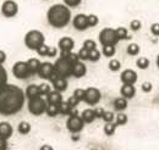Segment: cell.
<instances>
[{"label": "cell", "instance_id": "1", "mask_svg": "<svg viewBox=\"0 0 159 150\" xmlns=\"http://www.w3.org/2000/svg\"><path fill=\"white\" fill-rule=\"evenodd\" d=\"M25 92L20 87L6 83L0 88V113L11 116L20 113L25 105Z\"/></svg>", "mask_w": 159, "mask_h": 150}, {"label": "cell", "instance_id": "2", "mask_svg": "<svg viewBox=\"0 0 159 150\" xmlns=\"http://www.w3.org/2000/svg\"><path fill=\"white\" fill-rule=\"evenodd\" d=\"M47 20L50 26L54 28H64L66 27L71 21V12L70 7L65 4H55L50 6V9L47 12Z\"/></svg>", "mask_w": 159, "mask_h": 150}, {"label": "cell", "instance_id": "3", "mask_svg": "<svg viewBox=\"0 0 159 150\" xmlns=\"http://www.w3.org/2000/svg\"><path fill=\"white\" fill-rule=\"evenodd\" d=\"M72 61L66 55H61L54 64V70L60 77L69 78L70 76H72Z\"/></svg>", "mask_w": 159, "mask_h": 150}, {"label": "cell", "instance_id": "4", "mask_svg": "<svg viewBox=\"0 0 159 150\" xmlns=\"http://www.w3.org/2000/svg\"><path fill=\"white\" fill-rule=\"evenodd\" d=\"M44 42H45L44 34L37 29H32V31L27 32L25 36V44L31 50H37L39 46L44 44Z\"/></svg>", "mask_w": 159, "mask_h": 150}, {"label": "cell", "instance_id": "5", "mask_svg": "<svg viewBox=\"0 0 159 150\" xmlns=\"http://www.w3.org/2000/svg\"><path fill=\"white\" fill-rule=\"evenodd\" d=\"M47 100L42 98V95L33 98V99H28V111L32 113L33 116H40L45 113L47 110Z\"/></svg>", "mask_w": 159, "mask_h": 150}, {"label": "cell", "instance_id": "6", "mask_svg": "<svg viewBox=\"0 0 159 150\" xmlns=\"http://www.w3.org/2000/svg\"><path fill=\"white\" fill-rule=\"evenodd\" d=\"M99 43L102 45H116L119 43L116 29L109 27L103 28L99 33Z\"/></svg>", "mask_w": 159, "mask_h": 150}, {"label": "cell", "instance_id": "7", "mask_svg": "<svg viewBox=\"0 0 159 150\" xmlns=\"http://www.w3.org/2000/svg\"><path fill=\"white\" fill-rule=\"evenodd\" d=\"M12 75L17 79H27L32 76V72L27 65V61H17L12 66Z\"/></svg>", "mask_w": 159, "mask_h": 150}, {"label": "cell", "instance_id": "8", "mask_svg": "<svg viewBox=\"0 0 159 150\" xmlns=\"http://www.w3.org/2000/svg\"><path fill=\"white\" fill-rule=\"evenodd\" d=\"M84 127V121L82 120V117L77 115H70L67 121H66V128L67 131L71 133H80Z\"/></svg>", "mask_w": 159, "mask_h": 150}, {"label": "cell", "instance_id": "9", "mask_svg": "<svg viewBox=\"0 0 159 150\" xmlns=\"http://www.w3.org/2000/svg\"><path fill=\"white\" fill-rule=\"evenodd\" d=\"M100 98H102V93L99 89H97L96 87H89L87 89H84V99L83 101L91 106H94L99 103Z\"/></svg>", "mask_w": 159, "mask_h": 150}, {"label": "cell", "instance_id": "10", "mask_svg": "<svg viewBox=\"0 0 159 150\" xmlns=\"http://www.w3.org/2000/svg\"><path fill=\"white\" fill-rule=\"evenodd\" d=\"M19 12V5L16 1L14 0H5L1 5V14L2 16L7 17V19H11V17H15Z\"/></svg>", "mask_w": 159, "mask_h": 150}, {"label": "cell", "instance_id": "11", "mask_svg": "<svg viewBox=\"0 0 159 150\" xmlns=\"http://www.w3.org/2000/svg\"><path fill=\"white\" fill-rule=\"evenodd\" d=\"M72 24L75 27V29L77 31H86L89 26H88V20H87V15L80 14L77 16H75V19L72 20Z\"/></svg>", "mask_w": 159, "mask_h": 150}, {"label": "cell", "instance_id": "12", "mask_svg": "<svg viewBox=\"0 0 159 150\" xmlns=\"http://www.w3.org/2000/svg\"><path fill=\"white\" fill-rule=\"evenodd\" d=\"M58 46L61 50V53H70L75 48V42L70 37H62L58 43Z\"/></svg>", "mask_w": 159, "mask_h": 150}, {"label": "cell", "instance_id": "13", "mask_svg": "<svg viewBox=\"0 0 159 150\" xmlns=\"http://www.w3.org/2000/svg\"><path fill=\"white\" fill-rule=\"evenodd\" d=\"M53 72H54V65H52L50 62H43L40 64L37 75L43 79H48Z\"/></svg>", "mask_w": 159, "mask_h": 150}, {"label": "cell", "instance_id": "14", "mask_svg": "<svg viewBox=\"0 0 159 150\" xmlns=\"http://www.w3.org/2000/svg\"><path fill=\"white\" fill-rule=\"evenodd\" d=\"M120 79L122 83H127V84H135L137 81V73L134 70H125L121 72Z\"/></svg>", "mask_w": 159, "mask_h": 150}, {"label": "cell", "instance_id": "15", "mask_svg": "<svg viewBox=\"0 0 159 150\" xmlns=\"http://www.w3.org/2000/svg\"><path fill=\"white\" fill-rule=\"evenodd\" d=\"M120 93H121V96L126 98L127 100L129 99H132L136 94V88L134 84H127V83H122L121 86V89H120Z\"/></svg>", "mask_w": 159, "mask_h": 150}, {"label": "cell", "instance_id": "16", "mask_svg": "<svg viewBox=\"0 0 159 150\" xmlns=\"http://www.w3.org/2000/svg\"><path fill=\"white\" fill-rule=\"evenodd\" d=\"M14 133V128L9 122H0V138L9 139Z\"/></svg>", "mask_w": 159, "mask_h": 150}, {"label": "cell", "instance_id": "17", "mask_svg": "<svg viewBox=\"0 0 159 150\" xmlns=\"http://www.w3.org/2000/svg\"><path fill=\"white\" fill-rule=\"evenodd\" d=\"M87 72V67L83 62H80V60L77 62H75L72 65V76L76 78H82Z\"/></svg>", "mask_w": 159, "mask_h": 150}, {"label": "cell", "instance_id": "18", "mask_svg": "<svg viewBox=\"0 0 159 150\" xmlns=\"http://www.w3.org/2000/svg\"><path fill=\"white\" fill-rule=\"evenodd\" d=\"M47 103L48 104H55V105H59L60 103L62 101V95H61V93L60 92H58V90H50L49 92V94L47 95Z\"/></svg>", "mask_w": 159, "mask_h": 150}, {"label": "cell", "instance_id": "19", "mask_svg": "<svg viewBox=\"0 0 159 150\" xmlns=\"http://www.w3.org/2000/svg\"><path fill=\"white\" fill-rule=\"evenodd\" d=\"M25 95L27 99H33V98H37L40 95V90H39V86H36V84H31L26 88L25 90Z\"/></svg>", "mask_w": 159, "mask_h": 150}, {"label": "cell", "instance_id": "20", "mask_svg": "<svg viewBox=\"0 0 159 150\" xmlns=\"http://www.w3.org/2000/svg\"><path fill=\"white\" fill-rule=\"evenodd\" d=\"M67 86H69V83H67V79L66 78H62V77H59L55 82H53V88L55 89V90H58V92H65L66 89H67Z\"/></svg>", "mask_w": 159, "mask_h": 150}, {"label": "cell", "instance_id": "21", "mask_svg": "<svg viewBox=\"0 0 159 150\" xmlns=\"http://www.w3.org/2000/svg\"><path fill=\"white\" fill-rule=\"evenodd\" d=\"M81 117L84 121V123H92L97 118L96 117V113H94V109H87V110H84L83 113H81Z\"/></svg>", "mask_w": 159, "mask_h": 150}, {"label": "cell", "instance_id": "22", "mask_svg": "<svg viewBox=\"0 0 159 150\" xmlns=\"http://www.w3.org/2000/svg\"><path fill=\"white\" fill-rule=\"evenodd\" d=\"M127 108V99L121 96V98H116L114 100V109L116 111H122Z\"/></svg>", "mask_w": 159, "mask_h": 150}, {"label": "cell", "instance_id": "23", "mask_svg": "<svg viewBox=\"0 0 159 150\" xmlns=\"http://www.w3.org/2000/svg\"><path fill=\"white\" fill-rule=\"evenodd\" d=\"M74 108L67 103V101H61L59 104V113L65 115V116H70L72 113Z\"/></svg>", "mask_w": 159, "mask_h": 150}, {"label": "cell", "instance_id": "24", "mask_svg": "<svg viewBox=\"0 0 159 150\" xmlns=\"http://www.w3.org/2000/svg\"><path fill=\"white\" fill-rule=\"evenodd\" d=\"M27 65H28V67H30L32 75H34V73H37L38 70H39L40 61L38 59H36V57H32V59H30V60L27 61Z\"/></svg>", "mask_w": 159, "mask_h": 150}, {"label": "cell", "instance_id": "25", "mask_svg": "<svg viewBox=\"0 0 159 150\" xmlns=\"http://www.w3.org/2000/svg\"><path fill=\"white\" fill-rule=\"evenodd\" d=\"M45 113H47L49 117H55V116H58V115H59V105L48 104V105H47Z\"/></svg>", "mask_w": 159, "mask_h": 150}, {"label": "cell", "instance_id": "26", "mask_svg": "<svg viewBox=\"0 0 159 150\" xmlns=\"http://www.w3.org/2000/svg\"><path fill=\"white\" fill-rule=\"evenodd\" d=\"M17 130H19V133H20V134L26 135V134H28V133L31 132V125H30L27 121H22V122L19 123Z\"/></svg>", "mask_w": 159, "mask_h": 150}, {"label": "cell", "instance_id": "27", "mask_svg": "<svg viewBox=\"0 0 159 150\" xmlns=\"http://www.w3.org/2000/svg\"><path fill=\"white\" fill-rule=\"evenodd\" d=\"M115 130H116V123L114 121L105 122V125H104V133L107 135H113L115 133Z\"/></svg>", "mask_w": 159, "mask_h": 150}, {"label": "cell", "instance_id": "28", "mask_svg": "<svg viewBox=\"0 0 159 150\" xmlns=\"http://www.w3.org/2000/svg\"><path fill=\"white\" fill-rule=\"evenodd\" d=\"M103 55L107 57H111L115 55V45H103L102 49Z\"/></svg>", "mask_w": 159, "mask_h": 150}, {"label": "cell", "instance_id": "29", "mask_svg": "<svg viewBox=\"0 0 159 150\" xmlns=\"http://www.w3.org/2000/svg\"><path fill=\"white\" fill-rule=\"evenodd\" d=\"M139 44H136V43H131V44H129V46H127V49H126V51H127V54L129 55H131V56H135V55H137L139 53Z\"/></svg>", "mask_w": 159, "mask_h": 150}, {"label": "cell", "instance_id": "30", "mask_svg": "<svg viewBox=\"0 0 159 150\" xmlns=\"http://www.w3.org/2000/svg\"><path fill=\"white\" fill-rule=\"evenodd\" d=\"M115 123L116 126H124L127 123V116L124 113H119L115 117Z\"/></svg>", "mask_w": 159, "mask_h": 150}, {"label": "cell", "instance_id": "31", "mask_svg": "<svg viewBox=\"0 0 159 150\" xmlns=\"http://www.w3.org/2000/svg\"><path fill=\"white\" fill-rule=\"evenodd\" d=\"M116 34H118L119 40H125V39L129 38V32L125 27H118L116 28Z\"/></svg>", "mask_w": 159, "mask_h": 150}, {"label": "cell", "instance_id": "32", "mask_svg": "<svg viewBox=\"0 0 159 150\" xmlns=\"http://www.w3.org/2000/svg\"><path fill=\"white\" fill-rule=\"evenodd\" d=\"M136 66L141 70H146L149 66V60L147 57H139V60L136 61Z\"/></svg>", "mask_w": 159, "mask_h": 150}, {"label": "cell", "instance_id": "33", "mask_svg": "<svg viewBox=\"0 0 159 150\" xmlns=\"http://www.w3.org/2000/svg\"><path fill=\"white\" fill-rule=\"evenodd\" d=\"M7 83V73L2 65H0V88Z\"/></svg>", "mask_w": 159, "mask_h": 150}, {"label": "cell", "instance_id": "34", "mask_svg": "<svg viewBox=\"0 0 159 150\" xmlns=\"http://www.w3.org/2000/svg\"><path fill=\"white\" fill-rule=\"evenodd\" d=\"M87 20H88V26H89V27H94V26H97L98 22H99L98 16L94 15V14H89V15H87Z\"/></svg>", "mask_w": 159, "mask_h": 150}, {"label": "cell", "instance_id": "35", "mask_svg": "<svg viewBox=\"0 0 159 150\" xmlns=\"http://www.w3.org/2000/svg\"><path fill=\"white\" fill-rule=\"evenodd\" d=\"M100 59V51L97 50V49H93L89 51V56H88V60L92 61V62H96Z\"/></svg>", "mask_w": 159, "mask_h": 150}, {"label": "cell", "instance_id": "36", "mask_svg": "<svg viewBox=\"0 0 159 150\" xmlns=\"http://www.w3.org/2000/svg\"><path fill=\"white\" fill-rule=\"evenodd\" d=\"M121 68V64H120L119 60H111L109 62V70L113 71V72H116Z\"/></svg>", "mask_w": 159, "mask_h": 150}, {"label": "cell", "instance_id": "37", "mask_svg": "<svg viewBox=\"0 0 159 150\" xmlns=\"http://www.w3.org/2000/svg\"><path fill=\"white\" fill-rule=\"evenodd\" d=\"M77 55H79L80 60H82V61L88 60V56H89V50H87L84 46H82V48L80 49V51L77 53Z\"/></svg>", "mask_w": 159, "mask_h": 150}, {"label": "cell", "instance_id": "38", "mask_svg": "<svg viewBox=\"0 0 159 150\" xmlns=\"http://www.w3.org/2000/svg\"><path fill=\"white\" fill-rule=\"evenodd\" d=\"M83 46L87 49V50H93V49H97V43L94 42V40H92V39H87V40H84V43H83Z\"/></svg>", "mask_w": 159, "mask_h": 150}, {"label": "cell", "instance_id": "39", "mask_svg": "<svg viewBox=\"0 0 159 150\" xmlns=\"http://www.w3.org/2000/svg\"><path fill=\"white\" fill-rule=\"evenodd\" d=\"M39 90H40V95H48L49 92H50V86L47 84V83H42L39 86Z\"/></svg>", "mask_w": 159, "mask_h": 150}, {"label": "cell", "instance_id": "40", "mask_svg": "<svg viewBox=\"0 0 159 150\" xmlns=\"http://www.w3.org/2000/svg\"><path fill=\"white\" fill-rule=\"evenodd\" d=\"M141 27H142V23H141V21H139V20H134V21H131V23H130V28H131L132 31H135V32L139 31Z\"/></svg>", "mask_w": 159, "mask_h": 150}, {"label": "cell", "instance_id": "41", "mask_svg": "<svg viewBox=\"0 0 159 150\" xmlns=\"http://www.w3.org/2000/svg\"><path fill=\"white\" fill-rule=\"evenodd\" d=\"M102 120L105 122H111V121H114V113L111 111H104Z\"/></svg>", "mask_w": 159, "mask_h": 150}, {"label": "cell", "instance_id": "42", "mask_svg": "<svg viewBox=\"0 0 159 150\" xmlns=\"http://www.w3.org/2000/svg\"><path fill=\"white\" fill-rule=\"evenodd\" d=\"M48 49H49V46H47L45 44H43L36 51L38 53V55H40V56H48Z\"/></svg>", "mask_w": 159, "mask_h": 150}, {"label": "cell", "instance_id": "43", "mask_svg": "<svg viewBox=\"0 0 159 150\" xmlns=\"http://www.w3.org/2000/svg\"><path fill=\"white\" fill-rule=\"evenodd\" d=\"M152 88H153V86H152L151 82H143L142 86H141V89H142V92H144V93H149V92L152 90Z\"/></svg>", "mask_w": 159, "mask_h": 150}, {"label": "cell", "instance_id": "44", "mask_svg": "<svg viewBox=\"0 0 159 150\" xmlns=\"http://www.w3.org/2000/svg\"><path fill=\"white\" fill-rule=\"evenodd\" d=\"M82 0H64V4L69 7H76L81 4Z\"/></svg>", "mask_w": 159, "mask_h": 150}, {"label": "cell", "instance_id": "45", "mask_svg": "<svg viewBox=\"0 0 159 150\" xmlns=\"http://www.w3.org/2000/svg\"><path fill=\"white\" fill-rule=\"evenodd\" d=\"M74 95L79 99L80 101H83V99H84V89H82V88H77V89L74 92Z\"/></svg>", "mask_w": 159, "mask_h": 150}, {"label": "cell", "instance_id": "46", "mask_svg": "<svg viewBox=\"0 0 159 150\" xmlns=\"http://www.w3.org/2000/svg\"><path fill=\"white\" fill-rule=\"evenodd\" d=\"M67 103H69V104H70V105H71V106L75 109V108L79 105L80 100L76 98V96H75V95H72V96H70V98L67 99Z\"/></svg>", "mask_w": 159, "mask_h": 150}, {"label": "cell", "instance_id": "47", "mask_svg": "<svg viewBox=\"0 0 159 150\" xmlns=\"http://www.w3.org/2000/svg\"><path fill=\"white\" fill-rule=\"evenodd\" d=\"M151 32H152L153 36L159 37V23H153L151 26Z\"/></svg>", "mask_w": 159, "mask_h": 150}, {"label": "cell", "instance_id": "48", "mask_svg": "<svg viewBox=\"0 0 159 150\" xmlns=\"http://www.w3.org/2000/svg\"><path fill=\"white\" fill-rule=\"evenodd\" d=\"M57 53H58V50H57V48H54V46H52V48L48 49V56L49 57H54L57 55Z\"/></svg>", "mask_w": 159, "mask_h": 150}, {"label": "cell", "instance_id": "49", "mask_svg": "<svg viewBox=\"0 0 159 150\" xmlns=\"http://www.w3.org/2000/svg\"><path fill=\"white\" fill-rule=\"evenodd\" d=\"M94 113H96V117L97 118H102L103 117V113H104V109H102V108L94 109Z\"/></svg>", "mask_w": 159, "mask_h": 150}, {"label": "cell", "instance_id": "50", "mask_svg": "<svg viewBox=\"0 0 159 150\" xmlns=\"http://www.w3.org/2000/svg\"><path fill=\"white\" fill-rule=\"evenodd\" d=\"M5 149H7V140L0 138V150H5Z\"/></svg>", "mask_w": 159, "mask_h": 150}, {"label": "cell", "instance_id": "51", "mask_svg": "<svg viewBox=\"0 0 159 150\" xmlns=\"http://www.w3.org/2000/svg\"><path fill=\"white\" fill-rule=\"evenodd\" d=\"M6 53L4 50H0V65H2L5 61H6Z\"/></svg>", "mask_w": 159, "mask_h": 150}, {"label": "cell", "instance_id": "52", "mask_svg": "<svg viewBox=\"0 0 159 150\" xmlns=\"http://www.w3.org/2000/svg\"><path fill=\"white\" fill-rule=\"evenodd\" d=\"M60 76L58 75V73H57V72H55V70H54V72H53V73H52V75H50V77H49V78H48V79H49V81H50V82H52V83H53V82H55V81H57V79H58V78H59Z\"/></svg>", "mask_w": 159, "mask_h": 150}, {"label": "cell", "instance_id": "53", "mask_svg": "<svg viewBox=\"0 0 159 150\" xmlns=\"http://www.w3.org/2000/svg\"><path fill=\"white\" fill-rule=\"evenodd\" d=\"M157 66H158V68H159V55H158V57H157Z\"/></svg>", "mask_w": 159, "mask_h": 150}]
</instances>
